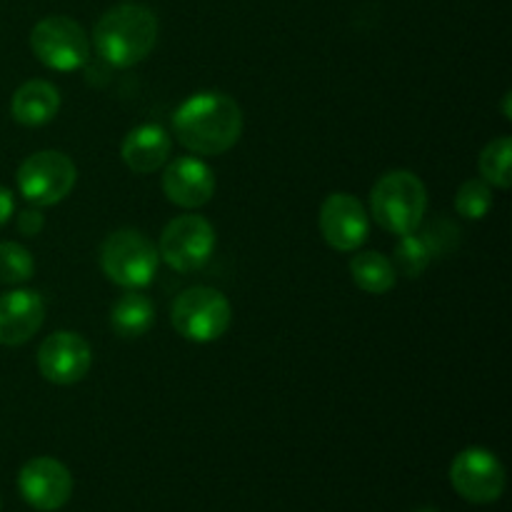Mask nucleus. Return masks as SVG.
<instances>
[{
  "instance_id": "1a4fd4ad",
  "label": "nucleus",
  "mask_w": 512,
  "mask_h": 512,
  "mask_svg": "<svg viewBox=\"0 0 512 512\" xmlns=\"http://www.w3.org/2000/svg\"><path fill=\"white\" fill-rule=\"evenodd\" d=\"M455 493L473 505H490L505 493V468L498 455L485 448H468L450 465Z\"/></svg>"
},
{
  "instance_id": "0eeeda50",
  "label": "nucleus",
  "mask_w": 512,
  "mask_h": 512,
  "mask_svg": "<svg viewBox=\"0 0 512 512\" xmlns=\"http://www.w3.org/2000/svg\"><path fill=\"white\" fill-rule=\"evenodd\" d=\"M75 183H78V168L60 150H40L28 155L18 168L20 193L38 208L63 203L73 193Z\"/></svg>"
},
{
  "instance_id": "a211bd4d",
  "label": "nucleus",
  "mask_w": 512,
  "mask_h": 512,
  "mask_svg": "<svg viewBox=\"0 0 512 512\" xmlns=\"http://www.w3.org/2000/svg\"><path fill=\"white\" fill-rule=\"evenodd\" d=\"M350 275H353L355 285L360 290L373 295L388 293V290L395 288V280H398L393 263L383 253H375V250H365V253L353 255V260H350Z\"/></svg>"
},
{
  "instance_id": "39448f33",
  "label": "nucleus",
  "mask_w": 512,
  "mask_h": 512,
  "mask_svg": "<svg viewBox=\"0 0 512 512\" xmlns=\"http://www.w3.org/2000/svg\"><path fill=\"white\" fill-rule=\"evenodd\" d=\"M170 323L180 338L190 343H213L228 333L233 308L220 290L195 285L183 290L170 308Z\"/></svg>"
},
{
  "instance_id": "b1692460",
  "label": "nucleus",
  "mask_w": 512,
  "mask_h": 512,
  "mask_svg": "<svg viewBox=\"0 0 512 512\" xmlns=\"http://www.w3.org/2000/svg\"><path fill=\"white\" fill-rule=\"evenodd\" d=\"M45 228V218L38 208H28L18 215V230L25 238H35Z\"/></svg>"
},
{
  "instance_id": "f3484780",
  "label": "nucleus",
  "mask_w": 512,
  "mask_h": 512,
  "mask_svg": "<svg viewBox=\"0 0 512 512\" xmlns=\"http://www.w3.org/2000/svg\"><path fill=\"white\" fill-rule=\"evenodd\" d=\"M155 323V305L148 295L128 290L110 310V325L120 338H140Z\"/></svg>"
},
{
  "instance_id": "cd10ccee",
  "label": "nucleus",
  "mask_w": 512,
  "mask_h": 512,
  "mask_svg": "<svg viewBox=\"0 0 512 512\" xmlns=\"http://www.w3.org/2000/svg\"><path fill=\"white\" fill-rule=\"evenodd\" d=\"M0 505H3V503H0Z\"/></svg>"
},
{
  "instance_id": "9b49d317",
  "label": "nucleus",
  "mask_w": 512,
  "mask_h": 512,
  "mask_svg": "<svg viewBox=\"0 0 512 512\" xmlns=\"http://www.w3.org/2000/svg\"><path fill=\"white\" fill-rule=\"evenodd\" d=\"M93 365V350L88 340L70 330L48 335L38 348V368L48 383L75 385L88 375Z\"/></svg>"
},
{
  "instance_id": "f257e3e1",
  "label": "nucleus",
  "mask_w": 512,
  "mask_h": 512,
  "mask_svg": "<svg viewBox=\"0 0 512 512\" xmlns=\"http://www.w3.org/2000/svg\"><path fill=\"white\" fill-rule=\"evenodd\" d=\"M173 133L190 153L223 155L243 135V110L230 95L203 90L175 110Z\"/></svg>"
},
{
  "instance_id": "4be33fe9",
  "label": "nucleus",
  "mask_w": 512,
  "mask_h": 512,
  "mask_svg": "<svg viewBox=\"0 0 512 512\" xmlns=\"http://www.w3.org/2000/svg\"><path fill=\"white\" fill-rule=\"evenodd\" d=\"M493 208V190L485 180H465L455 195V210L468 220H483Z\"/></svg>"
},
{
  "instance_id": "6ab92c4d",
  "label": "nucleus",
  "mask_w": 512,
  "mask_h": 512,
  "mask_svg": "<svg viewBox=\"0 0 512 512\" xmlns=\"http://www.w3.org/2000/svg\"><path fill=\"white\" fill-rule=\"evenodd\" d=\"M510 160H512V140L508 135L490 140V143L483 148V153H480V160H478L480 175H483L485 183L495 185V188L500 190H508L512 183Z\"/></svg>"
},
{
  "instance_id": "412c9836",
  "label": "nucleus",
  "mask_w": 512,
  "mask_h": 512,
  "mask_svg": "<svg viewBox=\"0 0 512 512\" xmlns=\"http://www.w3.org/2000/svg\"><path fill=\"white\" fill-rule=\"evenodd\" d=\"M35 273V260L23 245L0 243V283L20 285L28 283Z\"/></svg>"
},
{
  "instance_id": "dca6fc26",
  "label": "nucleus",
  "mask_w": 512,
  "mask_h": 512,
  "mask_svg": "<svg viewBox=\"0 0 512 512\" xmlns=\"http://www.w3.org/2000/svg\"><path fill=\"white\" fill-rule=\"evenodd\" d=\"M60 110V93L48 80H28L15 90L10 100V113L20 125L38 128L50 123Z\"/></svg>"
},
{
  "instance_id": "6e6552de",
  "label": "nucleus",
  "mask_w": 512,
  "mask_h": 512,
  "mask_svg": "<svg viewBox=\"0 0 512 512\" xmlns=\"http://www.w3.org/2000/svg\"><path fill=\"white\" fill-rule=\"evenodd\" d=\"M215 253V228L203 215H180L165 225L158 255L178 273L200 270Z\"/></svg>"
},
{
  "instance_id": "aec40b11",
  "label": "nucleus",
  "mask_w": 512,
  "mask_h": 512,
  "mask_svg": "<svg viewBox=\"0 0 512 512\" xmlns=\"http://www.w3.org/2000/svg\"><path fill=\"white\" fill-rule=\"evenodd\" d=\"M430 260H433V255H430L428 245L423 243V238H420V235H415V233L400 235L398 245H395L393 268H398L405 278H420V275L428 270Z\"/></svg>"
},
{
  "instance_id": "9d476101",
  "label": "nucleus",
  "mask_w": 512,
  "mask_h": 512,
  "mask_svg": "<svg viewBox=\"0 0 512 512\" xmlns=\"http://www.w3.org/2000/svg\"><path fill=\"white\" fill-rule=\"evenodd\" d=\"M18 490L33 510L55 512L73 498V475L60 460L43 455L20 468Z\"/></svg>"
},
{
  "instance_id": "2eb2a0df",
  "label": "nucleus",
  "mask_w": 512,
  "mask_h": 512,
  "mask_svg": "<svg viewBox=\"0 0 512 512\" xmlns=\"http://www.w3.org/2000/svg\"><path fill=\"white\" fill-rule=\"evenodd\" d=\"M170 148H173L170 135L165 133L160 125L145 123L125 135L120 155H123V163L128 165L133 173L148 175L168 163Z\"/></svg>"
},
{
  "instance_id": "4468645a",
  "label": "nucleus",
  "mask_w": 512,
  "mask_h": 512,
  "mask_svg": "<svg viewBox=\"0 0 512 512\" xmlns=\"http://www.w3.org/2000/svg\"><path fill=\"white\" fill-rule=\"evenodd\" d=\"M45 303L35 290L0 295V345H23L43 328Z\"/></svg>"
},
{
  "instance_id": "f03ea898",
  "label": "nucleus",
  "mask_w": 512,
  "mask_h": 512,
  "mask_svg": "<svg viewBox=\"0 0 512 512\" xmlns=\"http://www.w3.org/2000/svg\"><path fill=\"white\" fill-rule=\"evenodd\" d=\"M93 43L105 63L133 68L143 63L158 43V15L140 3L113 5L100 15Z\"/></svg>"
},
{
  "instance_id": "20e7f679",
  "label": "nucleus",
  "mask_w": 512,
  "mask_h": 512,
  "mask_svg": "<svg viewBox=\"0 0 512 512\" xmlns=\"http://www.w3.org/2000/svg\"><path fill=\"white\" fill-rule=\"evenodd\" d=\"M158 263L160 255L153 240L133 228L110 233L100 248V268L105 278L125 290H138L153 283Z\"/></svg>"
},
{
  "instance_id": "7ed1b4c3",
  "label": "nucleus",
  "mask_w": 512,
  "mask_h": 512,
  "mask_svg": "<svg viewBox=\"0 0 512 512\" xmlns=\"http://www.w3.org/2000/svg\"><path fill=\"white\" fill-rule=\"evenodd\" d=\"M370 210L375 223L388 233H415L428 213V190L410 170H390L373 185Z\"/></svg>"
},
{
  "instance_id": "bb28decb",
  "label": "nucleus",
  "mask_w": 512,
  "mask_h": 512,
  "mask_svg": "<svg viewBox=\"0 0 512 512\" xmlns=\"http://www.w3.org/2000/svg\"><path fill=\"white\" fill-rule=\"evenodd\" d=\"M418 512H438L435 508H423V510H418Z\"/></svg>"
},
{
  "instance_id": "a878e982",
  "label": "nucleus",
  "mask_w": 512,
  "mask_h": 512,
  "mask_svg": "<svg viewBox=\"0 0 512 512\" xmlns=\"http://www.w3.org/2000/svg\"><path fill=\"white\" fill-rule=\"evenodd\" d=\"M503 110H505V118H512V115H510V93L508 95H505V105H503Z\"/></svg>"
},
{
  "instance_id": "423d86ee",
  "label": "nucleus",
  "mask_w": 512,
  "mask_h": 512,
  "mask_svg": "<svg viewBox=\"0 0 512 512\" xmlns=\"http://www.w3.org/2000/svg\"><path fill=\"white\" fill-rule=\"evenodd\" d=\"M30 48L35 58L50 70L70 73L88 63L90 38L83 25L65 15H48L30 30Z\"/></svg>"
},
{
  "instance_id": "ddd939ff",
  "label": "nucleus",
  "mask_w": 512,
  "mask_h": 512,
  "mask_svg": "<svg viewBox=\"0 0 512 512\" xmlns=\"http://www.w3.org/2000/svg\"><path fill=\"white\" fill-rule=\"evenodd\" d=\"M163 193L178 208H203L215 193L213 170L193 155L175 158L163 173Z\"/></svg>"
},
{
  "instance_id": "f8f14e48",
  "label": "nucleus",
  "mask_w": 512,
  "mask_h": 512,
  "mask_svg": "<svg viewBox=\"0 0 512 512\" xmlns=\"http://www.w3.org/2000/svg\"><path fill=\"white\" fill-rule=\"evenodd\" d=\"M320 233L330 248L353 253L368 240L370 218L363 203L350 193H333L320 208Z\"/></svg>"
},
{
  "instance_id": "5701e85b",
  "label": "nucleus",
  "mask_w": 512,
  "mask_h": 512,
  "mask_svg": "<svg viewBox=\"0 0 512 512\" xmlns=\"http://www.w3.org/2000/svg\"><path fill=\"white\" fill-rule=\"evenodd\" d=\"M423 243L428 245L430 255L433 258H443V255H450L458 250L460 245V228L445 215H438V218L430 220L423 228Z\"/></svg>"
},
{
  "instance_id": "393cba45",
  "label": "nucleus",
  "mask_w": 512,
  "mask_h": 512,
  "mask_svg": "<svg viewBox=\"0 0 512 512\" xmlns=\"http://www.w3.org/2000/svg\"><path fill=\"white\" fill-rule=\"evenodd\" d=\"M13 210H15L13 193H10L8 188H3V185H0V225L8 223L10 215H13Z\"/></svg>"
}]
</instances>
